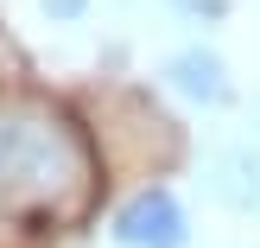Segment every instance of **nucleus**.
Returning a JSON list of instances; mask_svg holds the SVG:
<instances>
[{
  "label": "nucleus",
  "mask_w": 260,
  "mask_h": 248,
  "mask_svg": "<svg viewBox=\"0 0 260 248\" xmlns=\"http://www.w3.org/2000/svg\"><path fill=\"white\" fill-rule=\"evenodd\" d=\"M95 198L89 134L38 96H0V242L57 236Z\"/></svg>",
  "instance_id": "1"
},
{
  "label": "nucleus",
  "mask_w": 260,
  "mask_h": 248,
  "mask_svg": "<svg viewBox=\"0 0 260 248\" xmlns=\"http://www.w3.org/2000/svg\"><path fill=\"white\" fill-rule=\"evenodd\" d=\"M108 236L121 248H184L190 242V223H184V204L172 198L165 185H146L114 210Z\"/></svg>",
  "instance_id": "2"
},
{
  "label": "nucleus",
  "mask_w": 260,
  "mask_h": 248,
  "mask_svg": "<svg viewBox=\"0 0 260 248\" xmlns=\"http://www.w3.org/2000/svg\"><path fill=\"white\" fill-rule=\"evenodd\" d=\"M165 83H172V96L197 102V108H222L235 96L229 89V64L216 51H203V45H184L178 58H165Z\"/></svg>",
  "instance_id": "3"
},
{
  "label": "nucleus",
  "mask_w": 260,
  "mask_h": 248,
  "mask_svg": "<svg viewBox=\"0 0 260 248\" xmlns=\"http://www.w3.org/2000/svg\"><path fill=\"white\" fill-rule=\"evenodd\" d=\"M210 191L229 204V210H248V204H254V191H260V172H254V159H248V153H222V159H216V178H210Z\"/></svg>",
  "instance_id": "4"
},
{
  "label": "nucleus",
  "mask_w": 260,
  "mask_h": 248,
  "mask_svg": "<svg viewBox=\"0 0 260 248\" xmlns=\"http://www.w3.org/2000/svg\"><path fill=\"white\" fill-rule=\"evenodd\" d=\"M45 13H57V19H76V13H83V0H45Z\"/></svg>",
  "instance_id": "5"
}]
</instances>
